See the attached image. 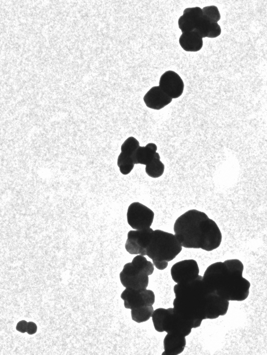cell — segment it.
<instances>
[{"label":"cell","instance_id":"obj_9","mask_svg":"<svg viewBox=\"0 0 267 355\" xmlns=\"http://www.w3.org/2000/svg\"><path fill=\"white\" fill-rule=\"evenodd\" d=\"M199 265L194 259H187L179 262L171 269L172 280L177 284L192 281L199 277Z\"/></svg>","mask_w":267,"mask_h":355},{"label":"cell","instance_id":"obj_21","mask_svg":"<svg viewBox=\"0 0 267 355\" xmlns=\"http://www.w3.org/2000/svg\"><path fill=\"white\" fill-rule=\"evenodd\" d=\"M140 146V143L134 137H129L121 146V152L134 158V154Z\"/></svg>","mask_w":267,"mask_h":355},{"label":"cell","instance_id":"obj_14","mask_svg":"<svg viewBox=\"0 0 267 355\" xmlns=\"http://www.w3.org/2000/svg\"><path fill=\"white\" fill-rule=\"evenodd\" d=\"M163 344L165 351L162 355H178L182 353L186 347V336L169 333L165 336Z\"/></svg>","mask_w":267,"mask_h":355},{"label":"cell","instance_id":"obj_22","mask_svg":"<svg viewBox=\"0 0 267 355\" xmlns=\"http://www.w3.org/2000/svg\"><path fill=\"white\" fill-rule=\"evenodd\" d=\"M212 23L203 16L199 22H198L194 31L199 34L202 39L208 38Z\"/></svg>","mask_w":267,"mask_h":355},{"label":"cell","instance_id":"obj_19","mask_svg":"<svg viewBox=\"0 0 267 355\" xmlns=\"http://www.w3.org/2000/svg\"><path fill=\"white\" fill-rule=\"evenodd\" d=\"M135 165L134 158L121 152L117 159V166L123 175L130 174Z\"/></svg>","mask_w":267,"mask_h":355},{"label":"cell","instance_id":"obj_13","mask_svg":"<svg viewBox=\"0 0 267 355\" xmlns=\"http://www.w3.org/2000/svg\"><path fill=\"white\" fill-rule=\"evenodd\" d=\"M203 16L202 10L200 7L186 8L178 20L179 29L183 33L194 31Z\"/></svg>","mask_w":267,"mask_h":355},{"label":"cell","instance_id":"obj_20","mask_svg":"<svg viewBox=\"0 0 267 355\" xmlns=\"http://www.w3.org/2000/svg\"><path fill=\"white\" fill-rule=\"evenodd\" d=\"M169 311L168 309L158 308L154 311L152 315V321L156 330L159 332H163V323Z\"/></svg>","mask_w":267,"mask_h":355},{"label":"cell","instance_id":"obj_23","mask_svg":"<svg viewBox=\"0 0 267 355\" xmlns=\"http://www.w3.org/2000/svg\"><path fill=\"white\" fill-rule=\"evenodd\" d=\"M203 16L211 23H218L220 20L221 15L217 7L207 6L202 9Z\"/></svg>","mask_w":267,"mask_h":355},{"label":"cell","instance_id":"obj_8","mask_svg":"<svg viewBox=\"0 0 267 355\" xmlns=\"http://www.w3.org/2000/svg\"><path fill=\"white\" fill-rule=\"evenodd\" d=\"M153 232L154 230L151 228L129 231L125 245L127 252L131 255L147 256V248Z\"/></svg>","mask_w":267,"mask_h":355},{"label":"cell","instance_id":"obj_12","mask_svg":"<svg viewBox=\"0 0 267 355\" xmlns=\"http://www.w3.org/2000/svg\"><path fill=\"white\" fill-rule=\"evenodd\" d=\"M144 101L148 107L159 110L169 105L172 99L158 86H154L145 95Z\"/></svg>","mask_w":267,"mask_h":355},{"label":"cell","instance_id":"obj_5","mask_svg":"<svg viewBox=\"0 0 267 355\" xmlns=\"http://www.w3.org/2000/svg\"><path fill=\"white\" fill-rule=\"evenodd\" d=\"M154 271V265L142 255H138L131 263L126 264L119 274L123 286L135 290L147 289L149 276Z\"/></svg>","mask_w":267,"mask_h":355},{"label":"cell","instance_id":"obj_11","mask_svg":"<svg viewBox=\"0 0 267 355\" xmlns=\"http://www.w3.org/2000/svg\"><path fill=\"white\" fill-rule=\"evenodd\" d=\"M159 86L172 99L183 94L185 85L182 78L176 72L169 71L161 77Z\"/></svg>","mask_w":267,"mask_h":355},{"label":"cell","instance_id":"obj_15","mask_svg":"<svg viewBox=\"0 0 267 355\" xmlns=\"http://www.w3.org/2000/svg\"><path fill=\"white\" fill-rule=\"evenodd\" d=\"M181 47L187 52H197L202 48L203 39L195 31L183 33L179 38Z\"/></svg>","mask_w":267,"mask_h":355},{"label":"cell","instance_id":"obj_1","mask_svg":"<svg viewBox=\"0 0 267 355\" xmlns=\"http://www.w3.org/2000/svg\"><path fill=\"white\" fill-rule=\"evenodd\" d=\"M174 290V309L184 318L199 326L204 319H216L227 313L229 301L210 290L201 275L192 281L176 284Z\"/></svg>","mask_w":267,"mask_h":355},{"label":"cell","instance_id":"obj_10","mask_svg":"<svg viewBox=\"0 0 267 355\" xmlns=\"http://www.w3.org/2000/svg\"><path fill=\"white\" fill-rule=\"evenodd\" d=\"M124 307L131 310L146 306H153L156 301L154 292L151 290H135L126 288L120 295Z\"/></svg>","mask_w":267,"mask_h":355},{"label":"cell","instance_id":"obj_26","mask_svg":"<svg viewBox=\"0 0 267 355\" xmlns=\"http://www.w3.org/2000/svg\"><path fill=\"white\" fill-rule=\"evenodd\" d=\"M38 327L35 323L33 322H28V326L27 329V333L30 335H33L36 333L37 331Z\"/></svg>","mask_w":267,"mask_h":355},{"label":"cell","instance_id":"obj_18","mask_svg":"<svg viewBox=\"0 0 267 355\" xmlns=\"http://www.w3.org/2000/svg\"><path fill=\"white\" fill-rule=\"evenodd\" d=\"M153 306H146L132 309L131 317L133 321L141 323L149 321L154 312Z\"/></svg>","mask_w":267,"mask_h":355},{"label":"cell","instance_id":"obj_4","mask_svg":"<svg viewBox=\"0 0 267 355\" xmlns=\"http://www.w3.org/2000/svg\"><path fill=\"white\" fill-rule=\"evenodd\" d=\"M183 246L173 234L160 230L154 231L147 248V256L159 270L167 268L168 263L182 252Z\"/></svg>","mask_w":267,"mask_h":355},{"label":"cell","instance_id":"obj_16","mask_svg":"<svg viewBox=\"0 0 267 355\" xmlns=\"http://www.w3.org/2000/svg\"><path fill=\"white\" fill-rule=\"evenodd\" d=\"M157 150V145L153 143H149L145 146H140L134 154L135 163L147 165L156 156Z\"/></svg>","mask_w":267,"mask_h":355},{"label":"cell","instance_id":"obj_7","mask_svg":"<svg viewBox=\"0 0 267 355\" xmlns=\"http://www.w3.org/2000/svg\"><path fill=\"white\" fill-rule=\"evenodd\" d=\"M200 327L196 323L188 321L181 316L174 308H169V311L163 323L164 332L176 333L187 336L192 332L193 328Z\"/></svg>","mask_w":267,"mask_h":355},{"label":"cell","instance_id":"obj_25","mask_svg":"<svg viewBox=\"0 0 267 355\" xmlns=\"http://www.w3.org/2000/svg\"><path fill=\"white\" fill-rule=\"evenodd\" d=\"M28 326V322L25 321V320H22V321L17 323L16 327V330L23 333L27 332Z\"/></svg>","mask_w":267,"mask_h":355},{"label":"cell","instance_id":"obj_24","mask_svg":"<svg viewBox=\"0 0 267 355\" xmlns=\"http://www.w3.org/2000/svg\"><path fill=\"white\" fill-rule=\"evenodd\" d=\"M221 33V29L220 25L218 23H212L210 32L208 36L209 38H215L220 36Z\"/></svg>","mask_w":267,"mask_h":355},{"label":"cell","instance_id":"obj_6","mask_svg":"<svg viewBox=\"0 0 267 355\" xmlns=\"http://www.w3.org/2000/svg\"><path fill=\"white\" fill-rule=\"evenodd\" d=\"M126 216L129 226L136 230L150 229L154 219L152 210L139 202L129 206Z\"/></svg>","mask_w":267,"mask_h":355},{"label":"cell","instance_id":"obj_2","mask_svg":"<svg viewBox=\"0 0 267 355\" xmlns=\"http://www.w3.org/2000/svg\"><path fill=\"white\" fill-rule=\"evenodd\" d=\"M174 230L185 248L211 252L221 244L222 234L218 225L205 213L196 210L181 215L175 223Z\"/></svg>","mask_w":267,"mask_h":355},{"label":"cell","instance_id":"obj_3","mask_svg":"<svg viewBox=\"0 0 267 355\" xmlns=\"http://www.w3.org/2000/svg\"><path fill=\"white\" fill-rule=\"evenodd\" d=\"M244 265L238 259H229L209 266L203 276L206 286L228 301H242L249 295L251 284L243 278Z\"/></svg>","mask_w":267,"mask_h":355},{"label":"cell","instance_id":"obj_17","mask_svg":"<svg viewBox=\"0 0 267 355\" xmlns=\"http://www.w3.org/2000/svg\"><path fill=\"white\" fill-rule=\"evenodd\" d=\"M165 169V164L161 161L160 154L157 152L154 159L146 165L145 170L149 176L156 179L162 176Z\"/></svg>","mask_w":267,"mask_h":355}]
</instances>
